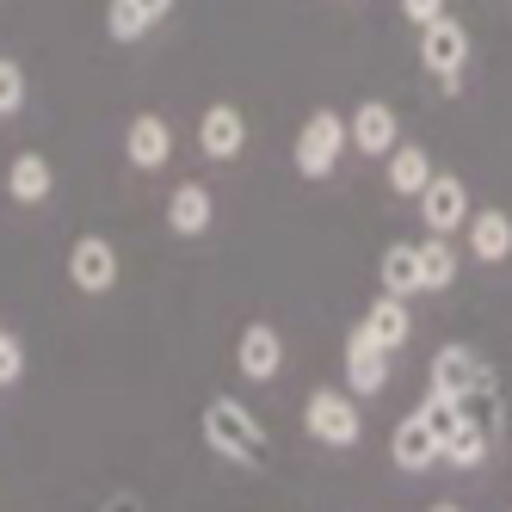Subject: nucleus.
I'll use <instances>...</instances> for the list:
<instances>
[{"label":"nucleus","instance_id":"nucleus-1","mask_svg":"<svg viewBox=\"0 0 512 512\" xmlns=\"http://www.w3.org/2000/svg\"><path fill=\"white\" fill-rule=\"evenodd\" d=\"M198 426H204V445L223 463H235V469H260L266 463V432H260V420L247 414V401H235V395L204 401Z\"/></svg>","mask_w":512,"mask_h":512},{"label":"nucleus","instance_id":"nucleus-2","mask_svg":"<svg viewBox=\"0 0 512 512\" xmlns=\"http://www.w3.org/2000/svg\"><path fill=\"white\" fill-rule=\"evenodd\" d=\"M420 68L432 75L438 93H463V75H469V25L451 19V13L420 25Z\"/></svg>","mask_w":512,"mask_h":512},{"label":"nucleus","instance_id":"nucleus-3","mask_svg":"<svg viewBox=\"0 0 512 512\" xmlns=\"http://www.w3.org/2000/svg\"><path fill=\"white\" fill-rule=\"evenodd\" d=\"M352 149V130H346V118L334 112V105H321V112H309L303 118V130H297V142H290V161H297V173L303 179H327L340 167V155Z\"/></svg>","mask_w":512,"mask_h":512},{"label":"nucleus","instance_id":"nucleus-4","mask_svg":"<svg viewBox=\"0 0 512 512\" xmlns=\"http://www.w3.org/2000/svg\"><path fill=\"white\" fill-rule=\"evenodd\" d=\"M303 426L315 445L327 451H352L358 438H364V408H358V395L352 389H315L303 401Z\"/></svg>","mask_w":512,"mask_h":512},{"label":"nucleus","instance_id":"nucleus-5","mask_svg":"<svg viewBox=\"0 0 512 512\" xmlns=\"http://www.w3.org/2000/svg\"><path fill=\"white\" fill-rule=\"evenodd\" d=\"M494 438H500V395H469L463 401V426L445 445V463L451 469H482L494 457Z\"/></svg>","mask_w":512,"mask_h":512},{"label":"nucleus","instance_id":"nucleus-6","mask_svg":"<svg viewBox=\"0 0 512 512\" xmlns=\"http://www.w3.org/2000/svg\"><path fill=\"white\" fill-rule=\"evenodd\" d=\"M432 389L438 395H500V377H494V364L482 352H469V346H438L432 352Z\"/></svg>","mask_w":512,"mask_h":512},{"label":"nucleus","instance_id":"nucleus-7","mask_svg":"<svg viewBox=\"0 0 512 512\" xmlns=\"http://www.w3.org/2000/svg\"><path fill=\"white\" fill-rule=\"evenodd\" d=\"M68 284H75L81 297H105V290L118 284V247L105 235H81L68 247Z\"/></svg>","mask_w":512,"mask_h":512},{"label":"nucleus","instance_id":"nucleus-8","mask_svg":"<svg viewBox=\"0 0 512 512\" xmlns=\"http://www.w3.org/2000/svg\"><path fill=\"white\" fill-rule=\"evenodd\" d=\"M414 204H420L426 235H457V229L469 223V186H463L457 173H432V186H426Z\"/></svg>","mask_w":512,"mask_h":512},{"label":"nucleus","instance_id":"nucleus-9","mask_svg":"<svg viewBox=\"0 0 512 512\" xmlns=\"http://www.w3.org/2000/svg\"><path fill=\"white\" fill-rule=\"evenodd\" d=\"M235 364H241L247 383H272L284 371V334L272 321H247L241 340H235Z\"/></svg>","mask_w":512,"mask_h":512},{"label":"nucleus","instance_id":"nucleus-10","mask_svg":"<svg viewBox=\"0 0 512 512\" xmlns=\"http://www.w3.org/2000/svg\"><path fill=\"white\" fill-rule=\"evenodd\" d=\"M389 457H395V469L426 475V469L445 463V438H438L420 414H408V420H395V432H389Z\"/></svg>","mask_w":512,"mask_h":512},{"label":"nucleus","instance_id":"nucleus-11","mask_svg":"<svg viewBox=\"0 0 512 512\" xmlns=\"http://www.w3.org/2000/svg\"><path fill=\"white\" fill-rule=\"evenodd\" d=\"M241 149H247V118H241V105L216 99L210 112L198 118V155H204V161H235Z\"/></svg>","mask_w":512,"mask_h":512},{"label":"nucleus","instance_id":"nucleus-12","mask_svg":"<svg viewBox=\"0 0 512 512\" xmlns=\"http://www.w3.org/2000/svg\"><path fill=\"white\" fill-rule=\"evenodd\" d=\"M346 130H352V149L358 155H383V161H389V149L401 142V118L389 112L383 99H358V112L346 118Z\"/></svg>","mask_w":512,"mask_h":512},{"label":"nucleus","instance_id":"nucleus-13","mask_svg":"<svg viewBox=\"0 0 512 512\" xmlns=\"http://www.w3.org/2000/svg\"><path fill=\"white\" fill-rule=\"evenodd\" d=\"M124 155H130V167H142V173L167 167V155H173V124H167L161 112H136L130 130H124Z\"/></svg>","mask_w":512,"mask_h":512},{"label":"nucleus","instance_id":"nucleus-14","mask_svg":"<svg viewBox=\"0 0 512 512\" xmlns=\"http://www.w3.org/2000/svg\"><path fill=\"white\" fill-rule=\"evenodd\" d=\"M377 278H383V297H426V272H420V241H395L383 247L377 260Z\"/></svg>","mask_w":512,"mask_h":512},{"label":"nucleus","instance_id":"nucleus-15","mask_svg":"<svg viewBox=\"0 0 512 512\" xmlns=\"http://www.w3.org/2000/svg\"><path fill=\"white\" fill-rule=\"evenodd\" d=\"M432 149H420V142H395L389 161H383V179H389V192L395 198H420L432 186Z\"/></svg>","mask_w":512,"mask_h":512},{"label":"nucleus","instance_id":"nucleus-16","mask_svg":"<svg viewBox=\"0 0 512 512\" xmlns=\"http://www.w3.org/2000/svg\"><path fill=\"white\" fill-rule=\"evenodd\" d=\"M167 13H173V0H112L105 7V31H112V44H142Z\"/></svg>","mask_w":512,"mask_h":512},{"label":"nucleus","instance_id":"nucleus-17","mask_svg":"<svg viewBox=\"0 0 512 512\" xmlns=\"http://www.w3.org/2000/svg\"><path fill=\"white\" fill-rule=\"evenodd\" d=\"M358 334L371 340L377 352H395V346H408V334H414V315H408V303H401V297H377L371 309H364Z\"/></svg>","mask_w":512,"mask_h":512},{"label":"nucleus","instance_id":"nucleus-18","mask_svg":"<svg viewBox=\"0 0 512 512\" xmlns=\"http://www.w3.org/2000/svg\"><path fill=\"white\" fill-rule=\"evenodd\" d=\"M383 383H389V352H377L352 327V340H346V389L352 395H383Z\"/></svg>","mask_w":512,"mask_h":512},{"label":"nucleus","instance_id":"nucleus-19","mask_svg":"<svg viewBox=\"0 0 512 512\" xmlns=\"http://www.w3.org/2000/svg\"><path fill=\"white\" fill-rule=\"evenodd\" d=\"M463 229H469V253L482 266H500L506 253H512V216L506 210H469Z\"/></svg>","mask_w":512,"mask_h":512},{"label":"nucleus","instance_id":"nucleus-20","mask_svg":"<svg viewBox=\"0 0 512 512\" xmlns=\"http://www.w3.org/2000/svg\"><path fill=\"white\" fill-rule=\"evenodd\" d=\"M210 223H216V198L198 186V179L173 186V198H167V229H173V235H204Z\"/></svg>","mask_w":512,"mask_h":512},{"label":"nucleus","instance_id":"nucleus-21","mask_svg":"<svg viewBox=\"0 0 512 512\" xmlns=\"http://www.w3.org/2000/svg\"><path fill=\"white\" fill-rule=\"evenodd\" d=\"M7 192H13L19 204H44V198L56 192V167H50L44 155H13V167H7Z\"/></svg>","mask_w":512,"mask_h":512},{"label":"nucleus","instance_id":"nucleus-22","mask_svg":"<svg viewBox=\"0 0 512 512\" xmlns=\"http://www.w3.org/2000/svg\"><path fill=\"white\" fill-rule=\"evenodd\" d=\"M420 272H426V297H432V290H451V278H457V247L445 235H426L420 241Z\"/></svg>","mask_w":512,"mask_h":512},{"label":"nucleus","instance_id":"nucleus-23","mask_svg":"<svg viewBox=\"0 0 512 512\" xmlns=\"http://www.w3.org/2000/svg\"><path fill=\"white\" fill-rule=\"evenodd\" d=\"M414 414H420V420H426V426H432V432L451 445V432L463 426V401H457V395H438V389H426V401H420Z\"/></svg>","mask_w":512,"mask_h":512},{"label":"nucleus","instance_id":"nucleus-24","mask_svg":"<svg viewBox=\"0 0 512 512\" xmlns=\"http://www.w3.org/2000/svg\"><path fill=\"white\" fill-rule=\"evenodd\" d=\"M25 112V68L13 56H0V118Z\"/></svg>","mask_w":512,"mask_h":512},{"label":"nucleus","instance_id":"nucleus-25","mask_svg":"<svg viewBox=\"0 0 512 512\" xmlns=\"http://www.w3.org/2000/svg\"><path fill=\"white\" fill-rule=\"evenodd\" d=\"M19 377H25V340L0 321V389H13Z\"/></svg>","mask_w":512,"mask_h":512},{"label":"nucleus","instance_id":"nucleus-26","mask_svg":"<svg viewBox=\"0 0 512 512\" xmlns=\"http://www.w3.org/2000/svg\"><path fill=\"white\" fill-rule=\"evenodd\" d=\"M401 19L420 31V25H432V19H445V0H401Z\"/></svg>","mask_w":512,"mask_h":512},{"label":"nucleus","instance_id":"nucleus-27","mask_svg":"<svg viewBox=\"0 0 512 512\" xmlns=\"http://www.w3.org/2000/svg\"><path fill=\"white\" fill-rule=\"evenodd\" d=\"M99 512H142V506H136V494H112V500H105Z\"/></svg>","mask_w":512,"mask_h":512},{"label":"nucleus","instance_id":"nucleus-28","mask_svg":"<svg viewBox=\"0 0 512 512\" xmlns=\"http://www.w3.org/2000/svg\"><path fill=\"white\" fill-rule=\"evenodd\" d=\"M432 512H463V506H457V500H438V506H432Z\"/></svg>","mask_w":512,"mask_h":512}]
</instances>
